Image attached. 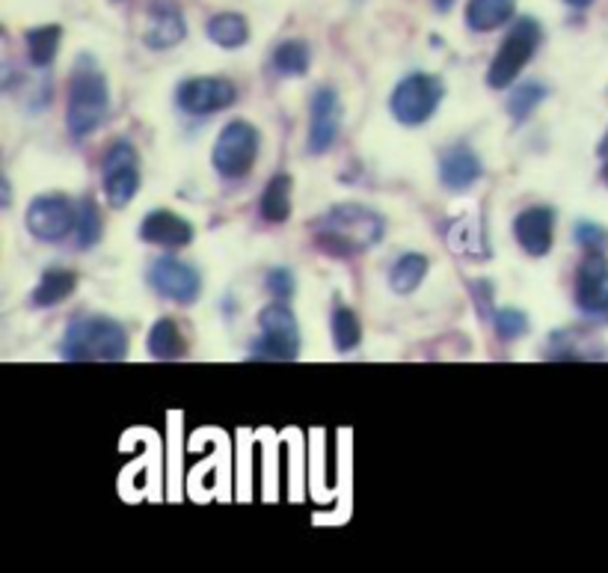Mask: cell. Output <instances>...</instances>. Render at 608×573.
<instances>
[{"mask_svg": "<svg viewBox=\"0 0 608 573\" xmlns=\"http://www.w3.org/2000/svg\"><path fill=\"white\" fill-rule=\"evenodd\" d=\"M579 330H555L546 344V360H561V363H576V360H594V348L579 339Z\"/></svg>", "mask_w": 608, "mask_h": 573, "instance_id": "cell-29", "label": "cell"}, {"mask_svg": "<svg viewBox=\"0 0 608 573\" xmlns=\"http://www.w3.org/2000/svg\"><path fill=\"white\" fill-rule=\"evenodd\" d=\"M107 114H110V84H107L105 72L93 54H77L72 75H68V135L75 140H86L93 131H98Z\"/></svg>", "mask_w": 608, "mask_h": 573, "instance_id": "cell-2", "label": "cell"}, {"mask_svg": "<svg viewBox=\"0 0 608 573\" xmlns=\"http://www.w3.org/2000/svg\"><path fill=\"white\" fill-rule=\"evenodd\" d=\"M513 12H516V0H469L466 28L476 33H493L513 19Z\"/></svg>", "mask_w": 608, "mask_h": 573, "instance_id": "cell-20", "label": "cell"}, {"mask_svg": "<svg viewBox=\"0 0 608 573\" xmlns=\"http://www.w3.org/2000/svg\"><path fill=\"white\" fill-rule=\"evenodd\" d=\"M543 42V28L537 19H520L513 21V28L504 33L502 45L490 60L487 68V86L490 89H508L516 84V77L523 75V68L532 63Z\"/></svg>", "mask_w": 608, "mask_h": 573, "instance_id": "cell-4", "label": "cell"}, {"mask_svg": "<svg viewBox=\"0 0 608 573\" xmlns=\"http://www.w3.org/2000/svg\"><path fill=\"white\" fill-rule=\"evenodd\" d=\"M602 182L608 184V161H606V167H602Z\"/></svg>", "mask_w": 608, "mask_h": 573, "instance_id": "cell-39", "label": "cell"}, {"mask_svg": "<svg viewBox=\"0 0 608 573\" xmlns=\"http://www.w3.org/2000/svg\"><path fill=\"white\" fill-rule=\"evenodd\" d=\"M262 333L249 344V360L256 363H291L300 357V325L286 300L267 304L258 312Z\"/></svg>", "mask_w": 608, "mask_h": 573, "instance_id": "cell-5", "label": "cell"}, {"mask_svg": "<svg viewBox=\"0 0 608 573\" xmlns=\"http://www.w3.org/2000/svg\"><path fill=\"white\" fill-rule=\"evenodd\" d=\"M0 191H3V209H10V205H12V188H10V179H3V188H0Z\"/></svg>", "mask_w": 608, "mask_h": 573, "instance_id": "cell-35", "label": "cell"}, {"mask_svg": "<svg viewBox=\"0 0 608 573\" xmlns=\"http://www.w3.org/2000/svg\"><path fill=\"white\" fill-rule=\"evenodd\" d=\"M193 238H196V230H193L191 220H184L175 211L154 209L149 211L140 223V241L146 244H154V247L163 250H181L191 247Z\"/></svg>", "mask_w": 608, "mask_h": 573, "instance_id": "cell-16", "label": "cell"}, {"mask_svg": "<svg viewBox=\"0 0 608 573\" xmlns=\"http://www.w3.org/2000/svg\"><path fill=\"white\" fill-rule=\"evenodd\" d=\"M550 98V86L541 84V81H523V84L513 86V93L508 96V116L513 123L520 125L525 119H532V114L537 107Z\"/></svg>", "mask_w": 608, "mask_h": 573, "instance_id": "cell-27", "label": "cell"}, {"mask_svg": "<svg viewBox=\"0 0 608 573\" xmlns=\"http://www.w3.org/2000/svg\"><path fill=\"white\" fill-rule=\"evenodd\" d=\"M143 172H140V152L131 140H114L102 158V191L110 209H125L140 193Z\"/></svg>", "mask_w": 608, "mask_h": 573, "instance_id": "cell-8", "label": "cell"}, {"mask_svg": "<svg viewBox=\"0 0 608 573\" xmlns=\"http://www.w3.org/2000/svg\"><path fill=\"white\" fill-rule=\"evenodd\" d=\"M342 98L333 86H318L309 102V155H327L342 135Z\"/></svg>", "mask_w": 608, "mask_h": 573, "instance_id": "cell-12", "label": "cell"}, {"mask_svg": "<svg viewBox=\"0 0 608 573\" xmlns=\"http://www.w3.org/2000/svg\"><path fill=\"white\" fill-rule=\"evenodd\" d=\"M314 247L333 258H353L383 241L386 223L374 209L360 202H335L309 223Z\"/></svg>", "mask_w": 608, "mask_h": 573, "instance_id": "cell-1", "label": "cell"}, {"mask_svg": "<svg viewBox=\"0 0 608 573\" xmlns=\"http://www.w3.org/2000/svg\"><path fill=\"white\" fill-rule=\"evenodd\" d=\"M564 3H570L573 10H588L594 0H564Z\"/></svg>", "mask_w": 608, "mask_h": 573, "instance_id": "cell-37", "label": "cell"}, {"mask_svg": "<svg viewBox=\"0 0 608 573\" xmlns=\"http://www.w3.org/2000/svg\"><path fill=\"white\" fill-rule=\"evenodd\" d=\"M573 238L579 244L585 253H606L608 250V230L606 226H599L594 220H579L576 226H573Z\"/></svg>", "mask_w": 608, "mask_h": 573, "instance_id": "cell-32", "label": "cell"}, {"mask_svg": "<svg viewBox=\"0 0 608 573\" xmlns=\"http://www.w3.org/2000/svg\"><path fill=\"white\" fill-rule=\"evenodd\" d=\"M430 270V258L425 253H401L390 268V288L395 295H413Z\"/></svg>", "mask_w": 608, "mask_h": 573, "instance_id": "cell-23", "label": "cell"}, {"mask_svg": "<svg viewBox=\"0 0 608 573\" xmlns=\"http://www.w3.org/2000/svg\"><path fill=\"white\" fill-rule=\"evenodd\" d=\"M481 176H484V163H481V155L472 146L455 144L439 155V182L448 191H469L472 184L481 182Z\"/></svg>", "mask_w": 608, "mask_h": 573, "instance_id": "cell-17", "label": "cell"}, {"mask_svg": "<svg viewBox=\"0 0 608 573\" xmlns=\"http://www.w3.org/2000/svg\"><path fill=\"white\" fill-rule=\"evenodd\" d=\"M309 63H312V49L303 39H286L270 54V66L279 77H303L309 72Z\"/></svg>", "mask_w": 608, "mask_h": 573, "instance_id": "cell-26", "label": "cell"}, {"mask_svg": "<svg viewBox=\"0 0 608 573\" xmlns=\"http://www.w3.org/2000/svg\"><path fill=\"white\" fill-rule=\"evenodd\" d=\"M235 102H238V86L232 84L228 77H188V81H181L175 86V105L191 116L220 114V110H228Z\"/></svg>", "mask_w": 608, "mask_h": 573, "instance_id": "cell-11", "label": "cell"}, {"mask_svg": "<svg viewBox=\"0 0 608 573\" xmlns=\"http://www.w3.org/2000/svg\"><path fill=\"white\" fill-rule=\"evenodd\" d=\"M146 283L154 295L170 300V304L191 306L202 295V274L193 268L191 262L175 256L154 258L149 270H146Z\"/></svg>", "mask_w": 608, "mask_h": 573, "instance_id": "cell-10", "label": "cell"}, {"mask_svg": "<svg viewBox=\"0 0 608 573\" xmlns=\"http://www.w3.org/2000/svg\"><path fill=\"white\" fill-rule=\"evenodd\" d=\"M573 300L579 312L608 321V258L606 253H588L582 258L573 283Z\"/></svg>", "mask_w": 608, "mask_h": 573, "instance_id": "cell-13", "label": "cell"}, {"mask_svg": "<svg viewBox=\"0 0 608 573\" xmlns=\"http://www.w3.org/2000/svg\"><path fill=\"white\" fill-rule=\"evenodd\" d=\"M60 42H63V28L60 24H42V28H30L24 33V49L33 68H49L57 60Z\"/></svg>", "mask_w": 608, "mask_h": 573, "instance_id": "cell-25", "label": "cell"}, {"mask_svg": "<svg viewBox=\"0 0 608 573\" xmlns=\"http://www.w3.org/2000/svg\"><path fill=\"white\" fill-rule=\"evenodd\" d=\"M597 155H599V158H608V131H606V135H602V140H599Z\"/></svg>", "mask_w": 608, "mask_h": 573, "instance_id": "cell-38", "label": "cell"}, {"mask_svg": "<svg viewBox=\"0 0 608 573\" xmlns=\"http://www.w3.org/2000/svg\"><path fill=\"white\" fill-rule=\"evenodd\" d=\"M493 327L495 336L502 339V342H516V339H523L529 333V316H525L523 309H516V306H499L493 312Z\"/></svg>", "mask_w": 608, "mask_h": 573, "instance_id": "cell-31", "label": "cell"}, {"mask_svg": "<svg viewBox=\"0 0 608 573\" xmlns=\"http://www.w3.org/2000/svg\"><path fill=\"white\" fill-rule=\"evenodd\" d=\"M448 247L466 258L487 262L490 258V238H487L484 220L481 217H460L448 226Z\"/></svg>", "mask_w": 608, "mask_h": 573, "instance_id": "cell-18", "label": "cell"}, {"mask_svg": "<svg viewBox=\"0 0 608 573\" xmlns=\"http://www.w3.org/2000/svg\"><path fill=\"white\" fill-rule=\"evenodd\" d=\"M513 238L532 258H543L555 244V209L552 205H532L513 217Z\"/></svg>", "mask_w": 608, "mask_h": 573, "instance_id": "cell-14", "label": "cell"}, {"mask_svg": "<svg viewBox=\"0 0 608 573\" xmlns=\"http://www.w3.org/2000/svg\"><path fill=\"white\" fill-rule=\"evenodd\" d=\"M77 288V274L66 268H49L42 277H39L33 295H30V304L36 309H54V306L66 304L68 297L75 295Z\"/></svg>", "mask_w": 608, "mask_h": 573, "instance_id": "cell-19", "label": "cell"}, {"mask_svg": "<svg viewBox=\"0 0 608 573\" xmlns=\"http://www.w3.org/2000/svg\"><path fill=\"white\" fill-rule=\"evenodd\" d=\"M258 152H262V135L256 125L247 119H232L220 128L217 144L211 149V163L223 179L235 182L253 172Z\"/></svg>", "mask_w": 608, "mask_h": 573, "instance_id": "cell-7", "label": "cell"}, {"mask_svg": "<svg viewBox=\"0 0 608 573\" xmlns=\"http://www.w3.org/2000/svg\"><path fill=\"white\" fill-rule=\"evenodd\" d=\"M146 351L154 357V360H181V357L188 354V339L181 333L179 321H172V318H158L146 336Z\"/></svg>", "mask_w": 608, "mask_h": 573, "instance_id": "cell-21", "label": "cell"}, {"mask_svg": "<svg viewBox=\"0 0 608 573\" xmlns=\"http://www.w3.org/2000/svg\"><path fill=\"white\" fill-rule=\"evenodd\" d=\"M472 297H476V304H481V312H487L493 306V286L487 279H478L472 286Z\"/></svg>", "mask_w": 608, "mask_h": 573, "instance_id": "cell-34", "label": "cell"}, {"mask_svg": "<svg viewBox=\"0 0 608 573\" xmlns=\"http://www.w3.org/2000/svg\"><path fill=\"white\" fill-rule=\"evenodd\" d=\"M430 3H434V10L437 12H448L455 7V0H430Z\"/></svg>", "mask_w": 608, "mask_h": 573, "instance_id": "cell-36", "label": "cell"}, {"mask_svg": "<svg viewBox=\"0 0 608 573\" xmlns=\"http://www.w3.org/2000/svg\"><path fill=\"white\" fill-rule=\"evenodd\" d=\"M77 205L66 193H39L28 205L24 223L28 232L42 244H63L68 235H75Z\"/></svg>", "mask_w": 608, "mask_h": 573, "instance_id": "cell-9", "label": "cell"}, {"mask_svg": "<svg viewBox=\"0 0 608 573\" xmlns=\"http://www.w3.org/2000/svg\"><path fill=\"white\" fill-rule=\"evenodd\" d=\"M102 241V211H98L93 197L81 200L77 209V226H75V244L77 250H93Z\"/></svg>", "mask_w": 608, "mask_h": 573, "instance_id": "cell-30", "label": "cell"}, {"mask_svg": "<svg viewBox=\"0 0 608 573\" xmlns=\"http://www.w3.org/2000/svg\"><path fill=\"white\" fill-rule=\"evenodd\" d=\"M330 333H333V344L339 354H351L362 342V325L351 306L339 304L330 318Z\"/></svg>", "mask_w": 608, "mask_h": 573, "instance_id": "cell-28", "label": "cell"}, {"mask_svg": "<svg viewBox=\"0 0 608 573\" xmlns=\"http://www.w3.org/2000/svg\"><path fill=\"white\" fill-rule=\"evenodd\" d=\"M446 98V84L430 72H409L395 84L390 96V114L395 123L418 128L434 119Z\"/></svg>", "mask_w": 608, "mask_h": 573, "instance_id": "cell-6", "label": "cell"}, {"mask_svg": "<svg viewBox=\"0 0 608 573\" xmlns=\"http://www.w3.org/2000/svg\"><path fill=\"white\" fill-rule=\"evenodd\" d=\"M205 36L226 51L244 49L249 42V24L238 12H220V15H211L205 24Z\"/></svg>", "mask_w": 608, "mask_h": 573, "instance_id": "cell-24", "label": "cell"}, {"mask_svg": "<svg viewBox=\"0 0 608 573\" xmlns=\"http://www.w3.org/2000/svg\"><path fill=\"white\" fill-rule=\"evenodd\" d=\"M131 351V339L119 321L107 316H77L60 339V360L66 363H119Z\"/></svg>", "mask_w": 608, "mask_h": 573, "instance_id": "cell-3", "label": "cell"}, {"mask_svg": "<svg viewBox=\"0 0 608 573\" xmlns=\"http://www.w3.org/2000/svg\"><path fill=\"white\" fill-rule=\"evenodd\" d=\"M149 24H146L143 45L152 51H167L175 49L188 36V24H184V15H181L179 3L172 0H152L149 3Z\"/></svg>", "mask_w": 608, "mask_h": 573, "instance_id": "cell-15", "label": "cell"}, {"mask_svg": "<svg viewBox=\"0 0 608 573\" xmlns=\"http://www.w3.org/2000/svg\"><path fill=\"white\" fill-rule=\"evenodd\" d=\"M291 176L288 172H276L274 179L265 184L262 200H258V214L270 226H279L291 217Z\"/></svg>", "mask_w": 608, "mask_h": 573, "instance_id": "cell-22", "label": "cell"}, {"mask_svg": "<svg viewBox=\"0 0 608 573\" xmlns=\"http://www.w3.org/2000/svg\"><path fill=\"white\" fill-rule=\"evenodd\" d=\"M267 291L276 297V300H291L297 295V277L291 268H270L265 277Z\"/></svg>", "mask_w": 608, "mask_h": 573, "instance_id": "cell-33", "label": "cell"}]
</instances>
